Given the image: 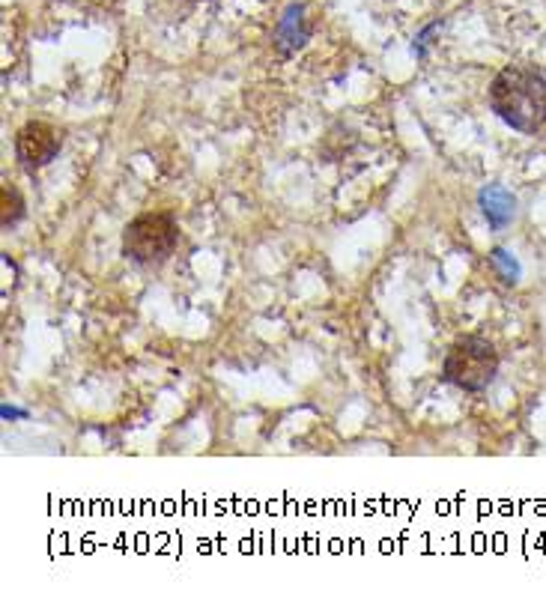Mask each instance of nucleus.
Instances as JSON below:
<instances>
[{"label":"nucleus","instance_id":"nucleus-5","mask_svg":"<svg viewBox=\"0 0 546 594\" xmlns=\"http://www.w3.org/2000/svg\"><path fill=\"white\" fill-rule=\"evenodd\" d=\"M308 39H311V24L305 15V3H290L278 18L272 42L281 51V57H293L296 51H302L308 45Z\"/></svg>","mask_w":546,"mask_h":594},{"label":"nucleus","instance_id":"nucleus-7","mask_svg":"<svg viewBox=\"0 0 546 594\" xmlns=\"http://www.w3.org/2000/svg\"><path fill=\"white\" fill-rule=\"evenodd\" d=\"M490 266H493V272L499 275V281L508 284V287H514V284L520 281V275H523L520 260H517L511 251H505V248H493V251H490Z\"/></svg>","mask_w":546,"mask_h":594},{"label":"nucleus","instance_id":"nucleus-9","mask_svg":"<svg viewBox=\"0 0 546 594\" xmlns=\"http://www.w3.org/2000/svg\"><path fill=\"white\" fill-rule=\"evenodd\" d=\"M3 418H24V412H18L12 406H3Z\"/></svg>","mask_w":546,"mask_h":594},{"label":"nucleus","instance_id":"nucleus-2","mask_svg":"<svg viewBox=\"0 0 546 594\" xmlns=\"http://www.w3.org/2000/svg\"><path fill=\"white\" fill-rule=\"evenodd\" d=\"M499 374V353L481 335L457 338L442 362V380L460 392H484Z\"/></svg>","mask_w":546,"mask_h":594},{"label":"nucleus","instance_id":"nucleus-10","mask_svg":"<svg viewBox=\"0 0 546 594\" xmlns=\"http://www.w3.org/2000/svg\"><path fill=\"white\" fill-rule=\"evenodd\" d=\"M194 3H200V0H194Z\"/></svg>","mask_w":546,"mask_h":594},{"label":"nucleus","instance_id":"nucleus-1","mask_svg":"<svg viewBox=\"0 0 546 594\" xmlns=\"http://www.w3.org/2000/svg\"><path fill=\"white\" fill-rule=\"evenodd\" d=\"M490 108L502 123L523 135L541 132L546 123V72L532 63L505 66L490 84Z\"/></svg>","mask_w":546,"mask_h":594},{"label":"nucleus","instance_id":"nucleus-6","mask_svg":"<svg viewBox=\"0 0 546 594\" xmlns=\"http://www.w3.org/2000/svg\"><path fill=\"white\" fill-rule=\"evenodd\" d=\"M478 203H481V212H484V218H487V224H490L493 230L508 227L511 218H514V212H517V198H514V192L505 189V186H499V183L484 186L481 195H478Z\"/></svg>","mask_w":546,"mask_h":594},{"label":"nucleus","instance_id":"nucleus-8","mask_svg":"<svg viewBox=\"0 0 546 594\" xmlns=\"http://www.w3.org/2000/svg\"><path fill=\"white\" fill-rule=\"evenodd\" d=\"M0 203H3V215H0V221H3V227L9 230L12 224H18L21 218H24V198L18 195V189L15 186H3L0 189Z\"/></svg>","mask_w":546,"mask_h":594},{"label":"nucleus","instance_id":"nucleus-4","mask_svg":"<svg viewBox=\"0 0 546 594\" xmlns=\"http://www.w3.org/2000/svg\"><path fill=\"white\" fill-rule=\"evenodd\" d=\"M60 132L42 120H33V123H24L15 135V156L18 162L27 168V171H36V168H45L48 162L57 159L60 153Z\"/></svg>","mask_w":546,"mask_h":594},{"label":"nucleus","instance_id":"nucleus-3","mask_svg":"<svg viewBox=\"0 0 546 594\" xmlns=\"http://www.w3.org/2000/svg\"><path fill=\"white\" fill-rule=\"evenodd\" d=\"M177 242H180V227L168 212H144L132 218L123 230V254L141 266L168 260Z\"/></svg>","mask_w":546,"mask_h":594}]
</instances>
